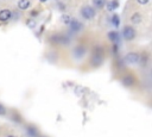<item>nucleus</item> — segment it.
<instances>
[{
    "label": "nucleus",
    "mask_w": 152,
    "mask_h": 137,
    "mask_svg": "<svg viewBox=\"0 0 152 137\" xmlns=\"http://www.w3.org/2000/svg\"><path fill=\"white\" fill-rule=\"evenodd\" d=\"M103 62V49L102 46H95L91 57H90V64L93 67H99Z\"/></svg>",
    "instance_id": "nucleus-1"
},
{
    "label": "nucleus",
    "mask_w": 152,
    "mask_h": 137,
    "mask_svg": "<svg viewBox=\"0 0 152 137\" xmlns=\"http://www.w3.org/2000/svg\"><path fill=\"white\" fill-rule=\"evenodd\" d=\"M80 15L84 20H91L96 15V10L91 5H83L80 10Z\"/></svg>",
    "instance_id": "nucleus-2"
},
{
    "label": "nucleus",
    "mask_w": 152,
    "mask_h": 137,
    "mask_svg": "<svg viewBox=\"0 0 152 137\" xmlns=\"http://www.w3.org/2000/svg\"><path fill=\"white\" fill-rule=\"evenodd\" d=\"M135 36H137V31L132 25H125L124 26V29L121 31V37L125 41L131 42V41H133L135 38Z\"/></svg>",
    "instance_id": "nucleus-3"
},
{
    "label": "nucleus",
    "mask_w": 152,
    "mask_h": 137,
    "mask_svg": "<svg viewBox=\"0 0 152 137\" xmlns=\"http://www.w3.org/2000/svg\"><path fill=\"white\" fill-rule=\"evenodd\" d=\"M139 57H140V54L135 52V51H131V52H127L125 55V62L128 63V64H135L139 62Z\"/></svg>",
    "instance_id": "nucleus-4"
},
{
    "label": "nucleus",
    "mask_w": 152,
    "mask_h": 137,
    "mask_svg": "<svg viewBox=\"0 0 152 137\" xmlns=\"http://www.w3.org/2000/svg\"><path fill=\"white\" fill-rule=\"evenodd\" d=\"M50 41L53 44H57V45H65V44L69 43V38L64 35H55L50 38Z\"/></svg>",
    "instance_id": "nucleus-5"
},
{
    "label": "nucleus",
    "mask_w": 152,
    "mask_h": 137,
    "mask_svg": "<svg viewBox=\"0 0 152 137\" xmlns=\"http://www.w3.org/2000/svg\"><path fill=\"white\" fill-rule=\"evenodd\" d=\"M86 52H87V48H86L83 44L76 45V46L74 48V50H72V55H74V57H75L76 60L82 58V57L86 55Z\"/></svg>",
    "instance_id": "nucleus-6"
},
{
    "label": "nucleus",
    "mask_w": 152,
    "mask_h": 137,
    "mask_svg": "<svg viewBox=\"0 0 152 137\" xmlns=\"http://www.w3.org/2000/svg\"><path fill=\"white\" fill-rule=\"evenodd\" d=\"M12 18V12L8 8L0 10V23H7Z\"/></svg>",
    "instance_id": "nucleus-7"
},
{
    "label": "nucleus",
    "mask_w": 152,
    "mask_h": 137,
    "mask_svg": "<svg viewBox=\"0 0 152 137\" xmlns=\"http://www.w3.org/2000/svg\"><path fill=\"white\" fill-rule=\"evenodd\" d=\"M68 26H70V30L72 32H78L80 30L83 29V24L77 19H71V21H70V24Z\"/></svg>",
    "instance_id": "nucleus-8"
},
{
    "label": "nucleus",
    "mask_w": 152,
    "mask_h": 137,
    "mask_svg": "<svg viewBox=\"0 0 152 137\" xmlns=\"http://www.w3.org/2000/svg\"><path fill=\"white\" fill-rule=\"evenodd\" d=\"M121 83H122L125 87H131V86H133V85L135 83V79H134L133 75L127 74V75H125V76L121 79Z\"/></svg>",
    "instance_id": "nucleus-9"
},
{
    "label": "nucleus",
    "mask_w": 152,
    "mask_h": 137,
    "mask_svg": "<svg viewBox=\"0 0 152 137\" xmlns=\"http://www.w3.org/2000/svg\"><path fill=\"white\" fill-rule=\"evenodd\" d=\"M104 7L107 8V11L113 12V11H115L119 7V0H109V1L106 2V6Z\"/></svg>",
    "instance_id": "nucleus-10"
},
{
    "label": "nucleus",
    "mask_w": 152,
    "mask_h": 137,
    "mask_svg": "<svg viewBox=\"0 0 152 137\" xmlns=\"http://www.w3.org/2000/svg\"><path fill=\"white\" fill-rule=\"evenodd\" d=\"M17 6H18V8L20 11H26V10H28L31 7V1L30 0H19Z\"/></svg>",
    "instance_id": "nucleus-11"
},
{
    "label": "nucleus",
    "mask_w": 152,
    "mask_h": 137,
    "mask_svg": "<svg viewBox=\"0 0 152 137\" xmlns=\"http://www.w3.org/2000/svg\"><path fill=\"white\" fill-rule=\"evenodd\" d=\"M107 37H108V39H109L112 43H118L119 39H120V35H119L118 31H109V32L107 33Z\"/></svg>",
    "instance_id": "nucleus-12"
},
{
    "label": "nucleus",
    "mask_w": 152,
    "mask_h": 137,
    "mask_svg": "<svg viewBox=\"0 0 152 137\" xmlns=\"http://www.w3.org/2000/svg\"><path fill=\"white\" fill-rule=\"evenodd\" d=\"M106 2L107 0H91V6L95 8V10H102L104 6H106Z\"/></svg>",
    "instance_id": "nucleus-13"
},
{
    "label": "nucleus",
    "mask_w": 152,
    "mask_h": 137,
    "mask_svg": "<svg viewBox=\"0 0 152 137\" xmlns=\"http://www.w3.org/2000/svg\"><path fill=\"white\" fill-rule=\"evenodd\" d=\"M141 19H142V17H141V14H140L139 12L133 13L132 17H131V21H132L133 24H140V23H141Z\"/></svg>",
    "instance_id": "nucleus-14"
},
{
    "label": "nucleus",
    "mask_w": 152,
    "mask_h": 137,
    "mask_svg": "<svg viewBox=\"0 0 152 137\" xmlns=\"http://www.w3.org/2000/svg\"><path fill=\"white\" fill-rule=\"evenodd\" d=\"M110 23L114 27H119L120 26V17L118 14H113L110 17Z\"/></svg>",
    "instance_id": "nucleus-15"
},
{
    "label": "nucleus",
    "mask_w": 152,
    "mask_h": 137,
    "mask_svg": "<svg viewBox=\"0 0 152 137\" xmlns=\"http://www.w3.org/2000/svg\"><path fill=\"white\" fill-rule=\"evenodd\" d=\"M70 21H71V17H70L69 14H63V15H62V23H63V24L69 25Z\"/></svg>",
    "instance_id": "nucleus-16"
},
{
    "label": "nucleus",
    "mask_w": 152,
    "mask_h": 137,
    "mask_svg": "<svg viewBox=\"0 0 152 137\" xmlns=\"http://www.w3.org/2000/svg\"><path fill=\"white\" fill-rule=\"evenodd\" d=\"M26 24H27L30 27H34V26H36V23H34V20H32V19H28V20L26 21Z\"/></svg>",
    "instance_id": "nucleus-17"
},
{
    "label": "nucleus",
    "mask_w": 152,
    "mask_h": 137,
    "mask_svg": "<svg viewBox=\"0 0 152 137\" xmlns=\"http://www.w3.org/2000/svg\"><path fill=\"white\" fill-rule=\"evenodd\" d=\"M135 1H137L139 5H146V4H147L150 0H135Z\"/></svg>",
    "instance_id": "nucleus-18"
},
{
    "label": "nucleus",
    "mask_w": 152,
    "mask_h": 137,
    "mask_svg": "<svg viewBox=\"0 0 152 137\" xmlns=\"http://www.w3.org/2000/svg\"><path fill=\"white\" fill-rule=\"evenodd\" d=\"M6 113V108L0 104V114H5Z\"/></svg>",
    "instance_id": "nucleus-19"
},
{
    "label": "nucleus",
    "mask_w": 152,
    "mask_h": 137,
    "mask_svg": "<svg viewBox=\"0 0 152 137\" xmlns=\"http://www.w3.org/2000/svg\"><path fill=\"white\" fill-rule=\"evenodd\" d=\"M37 14H38V11H36V10H34V11H31V13H30V15H31L32 18H34Z\"/></svg>",
    "instance_id": "nucleus-20"
},
{
    "label": "nucleus",
    "mask_w": 152,
    "mask_h": 137,
    "mask_svg": "<svg viewBox=\"0 0 152 137\" xmlns=\"http://www.w3.org/2000/svg\"><path fill=\"white\" fill-rule=\"evenodd\" d=\"M40 2H45V1H48V0H39Z\"/></svg>",
    "instance_id": "nucleus-21"
},
{
    "label": "nucleus",
    "mask_w": 152,
    "mask_h": 137,
    "mask_svg": "<svg viewBox=\"0 0 152 137\" xmlns=\"http://www.w3.org/2000/svg\"><path fill=\"white\" fill-rule=\"evenodd\" d=\"M7 137H14V136H7Z\"/></svg>",
    "instance_id": "nucleus-22"
}]
</instances>
